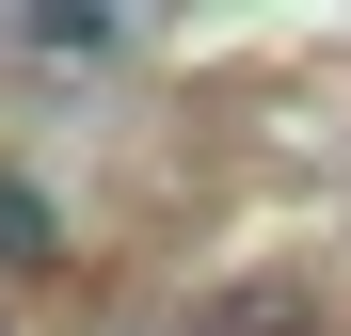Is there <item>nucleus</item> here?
Wrapping results in <instances>:
<instances>
[{
	"label": "nucleus",
	"mask_w": 351,
	"mask_h": 336,
	"mask_svg": "<svg viewBox=\"0 0 351 336\" xmlns=\"http://www.w3.org/2000/svg\"><path fill=\"white\" fill-rule=\"evenodd\" d=\"M0 272H64V224H48L32 177H0Z\"/></svg>",
	"instance_id": "nucleus-1"
}]
</instances>
